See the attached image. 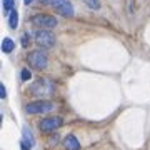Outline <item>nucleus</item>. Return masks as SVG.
<instances>
[{"mask_svg": "<svg viewBox=\"0 0 150 150\" xmlns=\"http://www.w3.org/2000/svg\"><path fill=\"white\" fill-rule=\"evenodd\" d=\"M22 45L27 47V35H23V40H22Z\"/></svg>", "mask_w": 150, "mask_h": 150, "instance_id": "nucleus-16", "label": "nucleus"}, {"mask_svg": "<svg viewBox=\"0 0 150 150\" xmlns=\"http://www.w3.org/2000/svg\"><path fill=\"white\" fill-rule=\"evenodd\" d=\"M35 145V139H33L32 132L28 129H23V140H22V150H30Z\"/></svg>", "mask_w": 150, "mask_h": 150, "instance_id": "nucleus-8", "label": "nucleus"}, {"mask_svg": "<svg viewBox=\"0 0 150 150\" xmlns=\"http://www.w3.org/2000/svg\"><path fill=\"white\" fill-rule=\"evenodd\" d=\"M32 2H33V0H23V4H25V5H30Z\"/></svg>", "mask_w": 150, "mask_h": 150, "instance_id": "nucleus-18", "label": "nucleus"}, {"mask_svg": "<svg viewBox=\"0 0 150 150\" xmlns=\"http://www.w3.org/2000/svg\"><path fill=\"white\" fill-rule=\"evenodd\" d=\"M27 113H47L54 110V103L45 102V100H38V102H32L25 107Z\"/></svg>", "mask_w": 150, "mask_h": 150, "instance_id": "nucleus-2", "label": "nucleus"}, {"mask_svg": "<svg viewBox=\"0 0 150 150\" xmlns=\"http://www.w3.org/2000/svg\"><path fill=\"white\" fill-rule=\"evenodd\" d=\"M54 83L48 79H40L38 82H35L32 85V95L37 97H45V95H52L54 93Z\"/></svg>", "mask_w": 150, "mask_h": 150, "instance_id": "nucleus-1", "label": "nucleus"}, {"mask_svg": "<svg viewBox=\"0 0 150 150\" xmlns=\"http://www.w3.org/2000/svg\"><path fill=\"white\" fill-rule=\"evenodd\" d=\"M0 97H2V98H5V97H7V93H5V87H4V85H0Z\"/></svg>", "mask_w": 150, "mask_h": 150, "instance_id": "nucleus-15", "label": "nucleus"}, {"mask_svg": "<svg viewBox=\"0 0 150 150\" xmlns=\"http://www.w3.org/2000/svg\"><path fill=\"white\" fill-rule=\"evenodd\" d=\"M28 64L32 65L33 69H45L47 67V55L40 52V50H35L32 54H28Z\"/></svg>", "mask_w": 150, "mask_h": 150, "instance_id": "nucleus-4", "label": "nucleus"}, {"mask_svg": "<svg viewBox=\"0 0 150 150\" xmlns=\"http://www.w3.org/2000/svg\"><path fill=\"white\" fill-rule=\"evenodd\" d=\"M87 5L90 7V8H98L100 4H98V0H87Z\"/></svg>", "mask_w": 150, "mask_h": 150, "instance_id": "nucleus-14", "label": "nucleus"}, {"mask_svg": "<svg viewBox=\"0 0 150 150\" xmlns=\"http://www.w3.org/2000/svg\"><path fill=\"white\" fill-rule=\"evenodd\" d=\"M13 47H15V43H13V40L12 38H4L2 40V52H5V54H10L12 50H13Z\"/></svg>", "mask_w": 150, "mask_h": 150, "instance_id": "nucleus-10", "label": "nucleus"}, {"mask_svg": "<svg viewBox=\"0 0 150 150\" xmlns=\"http://www.w3.org/2000/svg\"><path fill=\"white\" fill-rule=\"evenodd\" d=\"M8 25H10L12 28H15L17 25H18V13H17V10L13 8V10L10 12V18H8Z\"/></svg>", "mask_w": 150, "mask_h": 150, "instance_id": "nucleus-11", "label": "nucleus"}, {"mask_svg": "<svg viewBox=\"0 0 150 150\" xmlns=\"http://www.w3.org/2000/svg\"><path fill=\"white\" fill-rule=\"evenodd\" d=\"M35 40H37V43L43 48L54 47V43H55V37L50 30H38V32L35 33Z\"/></svg>", "mask_w": 150, "mask_h": 150, "instance_id": "nucleus-3", "label": "nucleus"}, {"mask_svg": "<svg viewBox=\"0 0 150 150\" xmlns=\"http://www.w3.org/2000/svg\"><path fill=\"white\" fill-rule=\"evenodd\" d=\"M52 5H54L55 10L59 12V13H62L64 17L74 15V7H72V4H70L69 0H54Z\"/></svg>", "mask_w": 150, "mask_h": 150, "instance_id": "nucleus-6", "label": "nucleus"}, {"mask_svg": "<svg viewBox=\"0 0 150 150\" xmlns=\"http://www.w3.org/2000/svg\"><path fill=\"white\" fill-rule=\"evenodd\" d=\"M64 145L67 150H80V144H79V140L75 139L74 135H67Z\"/></svg>", "mask_w": 150, "mask_h": 150, "instance_id": "nucleus-9", "label": "nucleus"}, {"mask_svg": "<svg viewBox=\"0 0 150 150\" xmlns=\"http://www.w3.org/2000/svg\"><path fill=\"white\" fill-rule=\"evenodd\" d=\"M54 0H42V4H45V5H48V4H52Z\"/></svg>", "mask_w": 150, "mask_h": 150, "instance_id": "nucleus-17", "label": "nucleus"}, {"mask_svg": "<svg viewBox=\"0 0 150 150\" xmlns=\"http://www.w3.org/2000/svg\"><path fill=\"white\" fill-rule=\"evenodd\" d=\"M13 5H15V0H4V10L7 13H10L13 10Z\"/></svg>", "mask_w": 150, "mask_h": 150, "instance_id": "nucleus-12", "label": "nucleus"}, {"mask_svg": "<svg viewBox=\"0 0 150 150\" xmlns=\"http://www.w3.org/2000/svg\"><path fill=\"white\" fill-rule=\"evenodd\" d=\"M62 125V118L60 117H50V118H43L40 122V130L42 132H54L55 129H59Z\"/></svg>", "mask_w": 150, "mask_h": 150, "instance_id": "nucleus-7", "label": "nucleus"}, {"mask_svg": "<svg viewBox=\"0 0 150 150\" xmlns=\"http://www.w3.org/2000/svg\"><path fill=\"white\" fill-rule=\"evenodd\" d=\"M33 25H37V27H42V28H54L55 25H57V18H54V17L50 15H35L32 18Z\"/></svg>", "mask_w": 150, "mask_h": 150, "instance_id": "nucleus-5", "label": "nucleus"}, {"mask_svg": "<svg viewBox=\"0 0 150 150\" xmlns=\"http://www.w3.org/2000/svg\"><path fill=\"white\" fill-rule=\"evenodd\" d=\"M30 79H32V72H30L28 69H23V70H22V80L28 82Z\"/></svg>", "mask_w": 150, "mask_h": 150, "instance_id": "nucleus-13", "label": "nucleus"}]
</instances>
